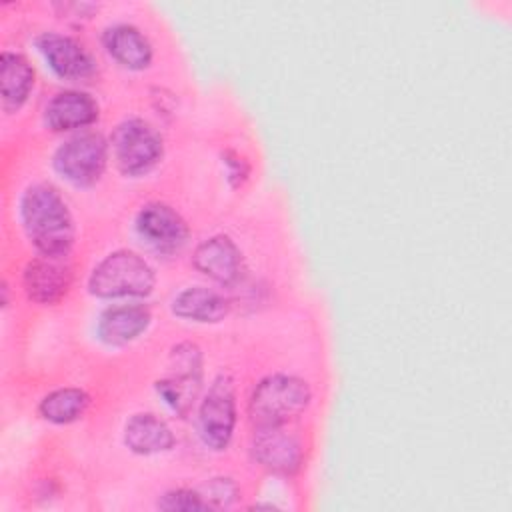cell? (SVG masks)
Returning <instances> with one entry per match:
<instances>
[{
  "label": "cell",
  "instance_id": "1",
  "mask_svg": "<svg viewBox=\"0 0 512 512\" xmlns=\"http://www.w3.org/2000/svg\"><path fill=\"white\" fill-rule=\"evenodd\" d=\"M20 216L30 242L40 254L66 256L74 242V222L60 192L46 182L26 188Z\"/></svg>",
  "mask_w": 512,
  "mask_h": 512
},
{
  "label": "cell",
  "instance_id": "2",
  "mask_svg": "<svg viewBox=\"0 0 512 512\" xmlns=\"http://www.w3.org/2000/svg\"><path fill=\"white\" fill-rule=\"evenodd\" d=\"M310 398L312 392L306 380L288 374H270L256 384L248 412L254 426H284L308 408Z\"/></svg>",
  "mask_w": 512,
  "mask_h": 512
},
{
  "label": "cell",
  "instance_id": "3",
  "mask_svg": "<svg viewBox=\"0 0 512 512\" xmlns=\"http://www.w3.org/2000/svg\"><path fill=\"white\" fill-rule=\"evenodd\" d=\"M154 282V270L142 256L132 250H116L94 266L88 290L98 298H138L148 296Z\"/></svg>",
  "mask_w": 512,
  "mask_h": 512
},
{
  "label": "cell",
  "instance_id": "4",
  "mask_svg": "<svg viewBox=\"0 0 512 512\" xmlns=\"http://www.w3.org/2000/svg\"><path fill=\"white\" fill-rule=\"evenodd\" d=\"M110 144L118 168L128 176L146 174L162 158V138L142 118L122 120L114 128Z\"/></svg>",
  "mask_w": 512,
  "mask_h": 512
},
{
  "label": "cell",
  "instance_id": "5",
  "mask_svg": "<svg viewBox=\"0 0 512 512\" xmlns=\"http://www.w3.org/2000/svg\"><path fill=\"white\" fill-rule=\"evenodd\" d=\"M108 162V142L100 132H80L54 154L56 172L74 186H92Z\"/></svg>",
  "mask_w": 512,
  "mask_h": 512
},
{
  "label": "cell",
  "instance_id": "6",
  "mask_svg": "<svg viewBox=\"0 0 512 512\" xmlns=\"http://www.w3.org/2000/svg\"><path fill=\"white\" fill-rule=\"evenodd\" d=\"M170 376L156 382L158 394L164 398V402L178 412L180 416H186L192 408L202 382V354L196 344L182 342L172 348L170 352Z\"/></svg>",
  "mask_w": 512,
  "mask_h": 512
},
{
  "label": "cell",
  "instance_id": "7",
  "mask_svg": "<svg viewBox=\"0 0 512 512\" xmlns=\"http://www.w3.org/2000/svg\"><path fill=\"white\" fill-rule=\"evenodd\" d=\"M200 436L212 450H224L236 426V400L228 376H218L200 404Z\"/></svg>",
  "mask_w": 512,
  "mask_h": 512
},
{
  "label": "cell",
  "instance_id": "8",
  "mask_svg": "<svg viewBox=\"0 0 512 512\" xmlns=\"http://www.w3.org/2000/svg\"><path fill=\"white\" fill-rule=\"evenodd\" d=\"M136 232L154 250L172 254L188 240V226L184 218L162 202H150L140 208L136 216Z\"/></svg>",
  "mask_w": 512,
  "mask_h": 512
},
{
  "label": "cell",
  "instance_id": "9",
  "mask_svg": "<svg viewBox=\"0 0 512 512\" xmlns=\"http://www.w3.org/2000/svg\"><path fill=\"white\" fill-rule=\"evenodd\" d=\"M24 290L38 304L60 302L72 284V266L66 256H46L30 260L24 268Z\"/></svg>",
  "mask_w": 512,
  "mask_h": 512
},
{
  "label": "cell",
  "instance_id": "10",
  "mask_svg": "<svg viewBox=\"0 0 512 512\" xmlns=\"http://www.w3.org/2000/svg\"><path fill=\"white\" fill-rule=\"evenodd\" d=\"M36 46L52 72L64 80H86L96 70V62L90 52L72 36L44 32L38 36Z\"/></svg>",
  "mask_w": 512,
  "mask_h": 512
},
{
  "label": "cell",
  "instance_id": "11",
  "mask_svg": "<svg viewBox=\"0 0 512 512\" xmlns=\"http://www.w3.org/2000/svg\"><path fill=\"white\" fill-rule=\"evenodd\" d=\"M252 452L266 470L276 474H292L302 462L300 440L284 426H256Z\"/></svg>",
  "mask_w": 512,
  "mask_h": 512
},
{
  "label": "cell",
  "instance_id": "12",
  "mask_svg": "<svg viewBox=\"0 0 512 512\" xmlns=\"http://www.w3.org/2000/svg\"><path fill=\"white\" fill-rule=\"evenodd\" d=\"M192 264L218 284H234L242 276V254L224 234L200 242L194 250Z\"/></svg>",
  "mask_w": 512,
  "mask_h": 512
},
{
  "label": "cell",
  "instance_id": "13",
  "mask_svg": "<svg viewBox=\"0 0 512 512\" xmlns=\"http://www.w3.org/2000/svg\"><path fill=\"white\" fill-rule=\"evenodd\" d=\"M98 118L96 100L80 90H64L50 98L44 108V122L54 132L90 126Z\"/></svg>",
  "mask_w": 512,
  "mask_h": 512
},
{
  "label": "cell",
  "instance_id": "14",
  "mask_svg": "<svg viewBox=\"0 0 512 512\" xmlns=\"http://www.w3.org/2000/svg\"><path fill=\"white\" fill-rule=\"evenodd\" d=\"M152 314L142 304L106 308L98 318V338L108 346H122L136 340L148 326Z\"/></svg>",
  "mask_w": 512,
  "mask_h": 512
},
{
  "label": "cell",
  "instance_id": "15",
  "mask_svg": "<svg viewBox=\"0 0 512 512\" xmlns=\"http://www.w3.org/2000/svg\"><path fill=\"white\" fill-rule=\"evenodd\" d=\"M106 52L128 70H144L152 62V46L148 38L132 24L108 26L102 34Z\"/></svg>",
  "mask_w": 512,
  "mask_h": 512
},
{
  "label": "cell",
  "instance_id": "16",
  "mask_svg": "<svg viewBox=\"0 0 512 512\" xmlns=\"http://www.w3.org/2000/svg\"><path fill=\"white\" fill-rule=\"evenodd\" d=\"M124 442L136 454H158L174 446L170 426L152 412L134 414L124 426Z\"/></svg>",
  "mask_w": 512,
  "mask_h": 512
},
{
  "label": "cell",
  "instance_id": "17",
  "mask_svg": "<svg viewBox=\"0 0 512 512\" xmlns=\"http://www.w3.org/2000/svg\"><path fill=\"white\" fill-rule=\"evenodd\" d=\"M34 86V68L18 54L4 50L0 56V88L4 112H16Z\"/></svg>",
  "mask_w": 512,
  "mask_h": 512
},
{
  "label": "cell",
  "instance_id": "18",
  "mask_svg": "<svg viewBox=\"0 0 512 512\" xmlns=\"http://www.w3.org/2000/svg\"><path fill=\"white\" fill-rule=\"evenodd\" d=\"M228 310V300L220 292L204 286L184 288L172 300V312L176 316L204 324L220 322Z\"/></svg>",
  "mask_w": 512,
  "mask_h": 512
},
{
  "label": "cell",
  "instance_id": "19",
  "mask_svg": "<svg viewBox=\"0 0 512 512\" xmlns=\"http://www.w3.org/2000/svg\"><path fill=\"white\" fill-rule=\"evenodd\" d=\"M90 404V396L80 388H58L40 402V414L52 424H70L78 420Z\"/></svg>",
  "mask_w": 512,
  "mask_h": 512
},
{
  "label": "cell",
  "instance_id": "20",
  "mask_svg": "<svg viewBox=\"0 0 512 512\" xmlns=\"http://www.w3.org/2000/svg\"><path fill=\"white\" fill-rule=\"evenodd\" d=\"M160 510H206L208 504L198 490L176 488L158 500Z\"/></svg>",
  "mask_w": 512,
  "mask_h": 512
},
{
  "label": "cell",
  "instance_id": "21",
  "mask_svg": "<svg viewBox=\"0 0 512 512\" xmlns=\"http://www.w3.org/2000/svg\"><path fill=\"white\" fill-rule=\"evenodd\" d=\"M206 500L208 508H222L232 504L238 490L230 478H214L204 486V492H200Z\"/></svg>",
  "mask_w": 512,
  "mask_h": 512
}]
</instances>
